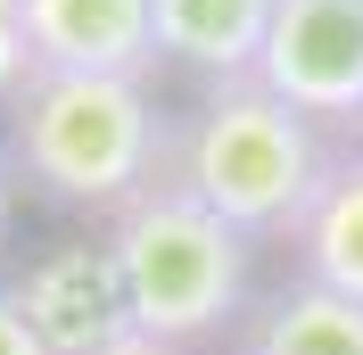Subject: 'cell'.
Masks as SVG:
<instances>
[{
  "label": "cell",
  "mask_w": 363,
  "mask_h": 355,
  "mask_svg": "<svg viewBox=\"0 0 363 355\" xmlns=\"http://www.w3.org/2000/svg\"><path fill=\"white\" fill-rule=\"evenodd\" d=\"M165 124L149 83L124 75H25L9 91V133H0V165L50 207H83V215H116L133 207L165 165Z\"/></svg>",
  "instance_id": "cell-1"
},
{
  "label": "cell",
  "mask_w": 363,
  "mask_h": 355,
  "mask_svg": "<svg viewBox=\"0 0 363 355\" xmlns=\"http://www.w3.org/2000/svg\"><path fill=\"white\" fill-rule=\"evenodd\" d=\"M330 157H339L330 133H314L297 108H281L256 75H240V83H206L199 108L165 124L157 174L256 248V240H289L297 231Z\"/></svg>",
  "instance_id": "cell-2"
},
{
  "label": "cell",
  "mask_w": 363,
  "mask_h": 355,
  "mask_svg": "<svg viewBox=\"0 0 363 355\" xmlns=\"http://www.w3.org/2000/svg\"><path fill=\"white\" fill-rule=\"evenodd\" d=\"M108 273H116V297H124V331L157 339V347H199V339L231 331L248 314V265L256 248L215 223L190 190L174 182H149L133 207L108 215Z\"/></svg>",
  "instance_id": "cell-3"
},
{
  "label": "cell",
  "mask_w": 363,
  "mask_h": 355,
  "mask_svg": "<svg viewBox=\"0 0 363 355\" xmlns=\"http://www.w3.org/2000/svg\"><path fill=\"white\" fill-rule=\"evenodd\" d=\"M256 83L314 133H355L363 116V0H272Z\"/></svg>",
  "instance_id": "cell-4"
},
{
  "label": "cell",
  "mask_w": 363,
  "mask_h": 355,
  "mask_svg": "<svg viewBox=\"0 0 363 355\" xmlns=\"http://www.w3.org/2000/svg\"><path fill=\"white\" fill-rule=\"evenodd\" d=\"M33 75H157V25L149 0H17Z\"/></svg>",
  "instance_id": "cell-5"
},
{
  "label": "cell",
  "mask_w": 363,
  "mask_h": 355,
  "mask_svg": "<svg viewBox=\"0 0 363 355\" xmlns=\"http://www.w3.org/2000/svg\"><path fill=\"white\" fill-rule=\"evenodd\" d=\"M9 289H17L25 322L42 331L50 355H91L108 339H124V297H116L108 248H50L42 265Z\"/></svg>",
  "instance_id": "cell-6"
},
{
  "label": "cell",
  "mask_w": 363,
  "mask_h": 355,
  "mask_svg": "<svg viewBox=\"0 0 363 355\" xmlns=\"http://www.w3.org/2000/svg\"><path fill=\"white\" fill-rule=\"evenodd\" d=\"M149 25H157V58L190 67L199 83H240L256 75L272 0H149Z\"/></svg>",
  "instance_id": "cell-7"
},
{
  "label": "cell",
  "mask_w": 363,
  "mask_h": 355,
  "mask_svg": "<svg viewBox=\"0 0 363 355\" xmlns=\"http://www.w3.org/2000/svg\"><path fill=\"white\" fill-rule=\"evenodd\" d=\"M289 248H297V281L363 306V149H339L322 165V190L306 199Z\"/></svg>",
  "instance_id": "cell-8"
},
{
  "label": "cell",
  "mask_w": 363,
  "mask_h": 355,
  "mask_svg": "<svg viewBox=\"0 0 363 355\" xmlns=\"http://www.w3.org/2000/svg\"><path fill=\"white\" fill-rule=\"evenodd\" d=\"M231 355H363V306H347V297H330V289L289 273L240 322V347Z\"/></svg>",
  "instance_id": "cell-9"
},
{
  "label": "cell",
  "mask_w": 363,
  "mask_h": 355,
  "mask_svg": "<svg viewBox=\"0 0 363 355\" xmlns=\"http://www.w3.org/2000/svg\"><path fill=\"white\" fill-rule=\"evenodd\" d=\"M33 75V58H25V25H17V0H0V108H9V91Z\"/></svg>",
  "instance_id": "cell-10"
},
{
  "label": "cell",
  "mask_w": 363,
  "mask_h": 355,
  "mask_svg": "<svg viewBox=\"0 0 363 355\" xmlns=\"http://www.w3.org/2000/svg\"><path fill=\"white\" fill-rule=\"evenodd\" d=\"M0 355H50L42 331L25 322V306H17V289H9V281H0Z\"/></svg>",
  "instance_id": "cell-11"
},
{
  "label": "cell",
  "mask_w": 363,
  "mask_h": 355,
  "mask_svg": "<svg viewBox=\"0 0 363 355\" xmlns=\"http://www.w3.org/2000/svg\"><path fill=\"white\" fill-rule=\"evenodd\" d=\"M91 355H182V347H157V339H140V331H124V339H108V347H91Z\"/></svg>",
  "instance_id": "cell-12"
},
{
  "label": "cell",
  "mask_w": 363,
  "mask_h": 355,
  "mask_svg": "<svg viewBox=\"0 0 363 355\" xmlns=\"http://www.w3.org/2000/svg\"><path fill=\"white\" fill-rule=\"evenodd\" d=\"M9 223H17V182H9V165H0V256H9Z\"/></svg>",
  "instance_id": "cell-13"
},
{
  "label": "cell",
  "mask_w": 363,
  "mask_h": 355,
  "mask_svg": "<svg viewBox=\"0 0 363 355\" xmlns=\"http://www.w3.org/2000/svg\"><path fill=\"white\" fill-rule=\"evenodd\" d=\"M347 149H363V116H355V133H347Z\"/></svg>",
  "instance_id": "cell-14"
}]
</instances>
